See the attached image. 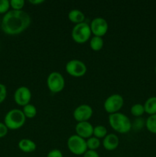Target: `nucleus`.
I'll return each mask as SVG.
<instances>
[{
	"label": "nucleus",
	"instance_id": "obj_17",
	"mask_svg": "<svg viewBox=\"0 0 156 157\" xmlns=\"http://www.w3.org/2000/svg\"><path fill=\"white\" fill-rule=\"evenodd\" d=\"M104 41L102 37L93 36L90 40V47L94 52H99L102 48Z\"/></svg>",
	"mask_w": 156,
	"mask_h": 157
},
{
	"label": "nucleus",
	"instance_id": "obj_31",
	"mask_svg": "<svg viewBox=\"0 0 156 157\" xmlns=\"http://www.w3.org/2000/svg\"><path fill=\"white\" fill-rule=\"evenodd\" d=\"M154 72H155V74H156V65H155V67H154Z\"/></svg>",
	"mask_w": 156,
	"mask_h": 157
},
{
	"label": "nucleus",
	"instance_id": "obj_29",
	"mask_svg": "<svg viewBox=\"0 0 156 157\" xmlns=\"http://www.w3.org/2000/svg\"><path fill=\"white\" fill-rule=\"evenodd\" d=\"M83 157H99V155L96 150H87V152L83 155Z\"/></svg>",
	"mask_w": 156,
	"mask_h": 157
},
{
	"label": "nucleus",
	"instance_id": "obj_26",
	"mask_svg": "<svg viewBox=\"0 0 156 157\" xmlns=\"http://www.w3.org/2000/svg\"><path fill=\"white\" fill-rule=\"evenodd\" d=\"M7 96V89L4 84L0 83V104L6 100Z\"/></svg>",
	"mask_w": 156,
	"mask_h": 157
},
{
	"label": "nucleus",
	"instance_id": "obj_23",
	"mask_svg": "<svg viewBox=\"0 0 156 157\" xmlns=\"http://www.w3.org/2000/svg\"><path fill=\"white\" fill-rule=\"evenodd\" d=\"M144 127H145V121L142 117H137L134 122L132 123V129L135 130H140Z\"/></svg>",
	"mask_w": 156,
	"mask_h": 157
},
{
	"label": "nucleus",
	"instance_id": "obj_5",
	"mask_svg": "<svg viewBox=\"0 0 156 157\" xmlns=\"http://www.w3.org/2000/svg\"><path fill=\"white\" fill-rule=\"evenodd\" d=\"M67 146L70 153L76 156H82L87 152V141L78 135H71L67 141Z\"/></svg>",
	"mask_w": 156,
	"mask_h": 157
},
{
	"label": "nucleus",
	"instance_id": "obj_3",
	"mask_svg": "<svg viewBox=\"0 0 156 157\" xmlns=\"http://www.w3.org/2000/svg\"><path fill=\"white\" fill-rule=\"evenodd\" d=\"M26 117L22 110L19 109L10 110L4 118V124L9 130H18L25 124Z\"/></svg>",
	"mask_w": 156,
	"mask_h": 157
},
{
	"label": "nucleus",
	"instance_id": "obj_2",
	"mask_svg": "<svg viewBox=\"0 0 156 157\" xmlns=\"http://www.w3.org/2000/svg\"><path fill=\"white\" fill-rule=\"evenodd\" d=\"M109 124L113 130L119 133H127L132 130V122L124 113H118L110 114Z\"/></svg>",
	"mask_w": 156,
	"mask_h": 157
},
{
	"label": "nucleus",
	"instance_id": "obj_19",
	"mask_svg": "<svg viewBox=\"0 0 156 157\" xmlns=\"http://www.w3.org/2000/svg\"><path fill=\"white\" fill-rule=\"evenodd\" d=\"M145 127L151 133L156 134V114L151 115L145 121Z\"/></svg>",
	"mask_w": 156,
	"mask_h": 157
},
{
	"label": "nucleus",
	"instance_id": "obj_9",
	"mask_svg": "<svg viewBox=\"0 0 156 157\" xmlns=\"http://www.w3.org/2000/svg\"><path fill=\"white\" fill-rule=\"evenodd\" d=\"M90 27L92 34L94 36L102 38L108 32L109 25L106 20L102 17H96L91 21Z\"/></svg>",
	"mask_w": 156,
	"mask_h": 157
},
{
	"label": "nucleus",
	"instance_id": "obj_28",
	"mask_svg": "<svg viewBox=\"0 0 156 157\" xmlns=\"http://www.w3.org/2000/svg\"><path fill=\"white\" fill-rule=\"evenodd\" d=\"M8 127H6L4 123L0 122V138H2L6 136L8 133Z\"/></svg>",
	"mask_w": 156,
	"mask_h": 157
},
{
	"label": "nucleus",
	"instance_id": "obj_6",
	"mask_svg": "<svg viewBox=\"0 0 156 157\" xmlns=\"http://www.w3.org/2000/svg\"><path fill=\"white\" fill-rule=\"evenodd\" d=\"M47 87L53 94L61 92L65 87V79L64 76L58 71L50 73L47 78Z\"/></svg>",
	"mask_w": 156,
	"mask_h": 157
},
{
	"label": "nucleus",
	"instance_id": "obj_30",
	"mask_svg": "<svg viewBox=\"0 0 156 157\" xmlns=\"http://www.w3.org/2000/svg\"><path fill=\"white\" fill-rule=\"evenodd\" d=\"M29 2L32 5H35V6H37V5L42 4L43 2H44V0H30Z\"/></svg>",
	"mask_w": 156,
	"mask_h": 157
},
{
	"label": "nucleus",
	"instance_id": "obj_7",
	"mask_svg": "<svg viewBox=\"0 0 156 157\" xmlns=\"http://www.w3.org/2000/svg\"><path fill=\"white\" fill-rule=\"evenodd\" d=\"M124 105V99L119 94H114L109 96L104 101L103 107L106 112L110 114L118 113Z\"/></svg>",
	"mask_w": 156,
	"mask_h": 157
},
{
	"label": "nucleus",
	"instance_id": "obj_11",
	"mask_svg": "<svg viewBox=\"0 0 156 157\" xmlns=\"http://www.w3.org/2000/svg\"><path fill=\"white\" fill-rule=\"evenodd\" d=\"M14 100L18 106H21V107H24L27 104H30V101L32 100L31 90L25 86H21L17 88L15 91Z\"/></svg>",
	"mask_w": 156,
	"mask_h": 157
},
{
	"label": "nucleus",
	"instance_id": "obj_25",
	"mask_svg": "<svg viewBox=\"0 0 156 157\" xmlns=\"http://www.w3.org/2000/svg\"><path fill=\"white\" fill-rule=\"evenodd\" d=\"M10 1L9 0H0V14H6L9 11Z\"/></svg>",
	"mask_w": 156,
	"mask_h": 157
},
{
	"label": "nucleus",
	"instance_id": "obj_21",
	"mask_svg": "<svg viewBox=\"0 0 156 157\" xmlns=\"http://www.w3.org/2000/svg\"><path fill=\"white\" fill-rule=\"evenodd\" d=\"M130 113L132 116L136 117H141L145 113L143 104H136L132 105L130 109Z\"/></svg>",
	"mask_w": 156,
	"mask_h": 157
},
{
	"label": "nucleus",
	"instance_id": "obj_4",
	"mask_svg": "<svg viewBox=\"0 0 156 157\" xmlns=\"http://www.w3.org/2000/svg\"><path fill=\"white\" fill-rule=\"evenodd\" d=\"M92 32L90 25L87 22H82L75 25L71 32L72 39L77 44H84L90 39Z\"/></svg>",
	"mask_w": 156,
	"mask_h": 157
},
{
	"label": "nucleus",
	"instance_id": "obj_8",
	"mask_svg": "<svg viewBox=\"0 0 156 157\" xmlns=\"http://www.w3.org/2000/svg\"><path fill=\"white\" fill-rule=\"evenodd\" d=\"M65 70L69 75L73 78H81L86 75L87 67L84 62L80 60L73 59L66 64Z\"/></svg>",
	"mask_w": 156,
	"mask_h": 157
},
{
	"label": "nucleus",
	"instance_id": "obj_24",
	"mask_svg": "<svg viewBox=\"0 0 156 157\" xmlns=\"http://www.w3.org/2000/svg\"><path fill=\"white\" fill-rule=\"evenodd\" d=\"M24 4H25V2L24 0H11L10 1V7H12V10H22Z\"/></svg>",
	"mask_w": 156,
	"mask_h": 157
},
{
	"label": "nucleus",
	"instance_id": "obj_18",
	"mask_svg": "<svg viewBox=\"0 0 156 157\" xmlns=\"http://www.w3.org/2000/svg\"><path fill=\"white\" fill-rule=\"evenodd\" d=\"M23 113L25 116L26 119L28 118V119H32V118L35 117L37 114V108L35 107V105L33 104H28L27 105H25L24 107H23L22 110Z\"/></svg>",
	"mask_w": 156,
	"mask_h": 157
},
{
	"label": "nucleus",
	"instance_id": "obj_12",
	"mask_svg": "<svg viewBox=\"0 0 156 157\" xmlns=\"http://www.w3.org/2000/svg\"><path fill=\"white\" fill-rule=\"evenodd\" d=\"M76 134L84 139H89L93 135V126L89 121L80 122L75 127Z\"/></svg>",
	"mask_w": 156,
	"mask_h": 157
},
{
	"label": "nucleus",
	"instance_id": "obj_22",
	"mask_svg": "<svg viewBox=\"0 0 156 157\" xmlns=\"http://www.w3.org/2000/svg\"><path fill=\"white\" fill-rule=\"evenodd\" d=\"M86 141H87V149L90 150H96H96L99 149L101 145V142L99 139L93 136L90 137L89 139L86 140Z\"/></svg>",
	"mask_w": 156,
	"mask_h": 157
},
{
	"label": "nucleus",
	"instance_id": "obj_10",
	"mask_svg": "<svg viewBox=\"0 0 156 157\" xmlns=\"http://www.w3.org/2000/svg\"><path fill=\"white\" fill-rule=\"evenodd\" d=\"M93 113V108L88 104H80L74 109L73 116L77 123L88 121Z\"/></svg>",
	"mask_w": 156,
	"mask_h": 157
},
{
	"label": "nucleus",
	"instance_id": "obj_16",
	"mask_svg": "<svg viewBox=\"0 0 156 157\" xmlns=\"http://www.w3.org/2000/svg\"><path fill=\"white\" fill-rule=\"evenodd\" d=\"M145 113L151 115L156 114V96H152L148 98L143 104Z\"/></svg>",
	"mask_w": 156,
	"mask_h": 157
},
{
	"label": "nucleus",
	"instance_id": "obj_20",
	"mask_svg": "<svg viewBox=\"0 0 156 157\" xmlns=\"http://www.w3.org/2000/svg\"><path fill=\"white\" fill-rule=\"evenodd\" d=\"M108 134V130L106 127L102 125H97L93 127V136L98 139H103Z\"/></svg>",
	"mask_w": 156,
	"mask_h": 157
},
{
	"label": "nucleus",
	"instance_id": "obj_14",
	"mask_svg": "<svg viewBox=\"0 0 156 157\" xmlns=\"http://www.w3.org/2000/svg\"><path fill=\"white\" fill-rule=\"evenodd\" d=\"M18 148L24 153H33L37 148V145L33 140L30 139H21L18 142Z\"/></svg>",
	"mask_w": 156,
	"mask_h": 157
},
{
	"label": "nucleus",
	"instance_id": "obj_1",
	"mask_svg": "<svg viewBox=\"0 0 156 157\" xmlns=\"http://www.w3.org/2000/svg\"><path fill=\"white\" fill-rule=\"evenodd\" d=\"M31 23L32 18L28 13L23 10H10L3 16L1 29L7 35H19L30 26Z\"/></svg>",
	"mask_w": 156,
	"mask_h": 157
},
{
	"label": "nucleus",
	"instance_id": "obj_15",
	"mask_svg": "<svg viewBox=\"0 0 156 157\" xmlns=\"http://www.w3.org/2000/svg\"><path fill=\"white\" fill-rule=\"evenodd\" d=\"M85 18L86 17L84 12L79 9H72L68 13L69 20L76 25L84 22Z\"/></svg>",
	"mask_w": 156,
	"mask_h": 157
},
{
	"label": "nucleus",
	"instance_id": "obj_13",
	"mask_svg": "<svg viewBox=\"0 0 156 157\" xmlns=\"http://www.w3.org/2000/svg\"><path fill=\"white\" fill-rule=\"evenodd\" d=\"M119 145V139L115 133H108L102 140V146L105 150L113 151L116 150Z\"/></svg>",
	"mask_w": 156,
	"mask_h": 157
},
{
	"label": "nucleus",
	"instance_id": "obj_27",
	"mask_svg": "<svg viewBox=\"0 0 156 157\" xmlns=\"http://www.w3.org/2000/svg\"><path fill=\"white\" fill-rule=\"evenodd\" d=\"M47 157H64V156L61 150L58 149H54L47 153Z\"/></svg>",
	"mask_w": 156,
	"mask_h": 157
}]
</instances>
